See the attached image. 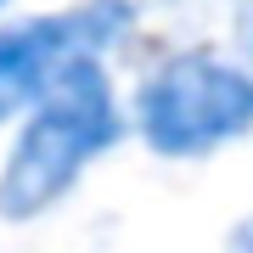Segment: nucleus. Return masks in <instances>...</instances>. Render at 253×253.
<instances>
[{
	"mask_svg": "<svg viewBox=\"0 0 253 253\" xmlns=\"http://www.w3.org/2000/svg\"><path fill=\"white\" fill-rule=\"evenodd\" d=\"M129 141L124 84L113 62L79 56L6 129L0 146V225H45L79 197L101 158Z\"/></svg>",
	"mask_w": 253,
	"mask_h": 253,
	"instance_id": "obj_1",
	"label": "nucleus"
},
{
	"mask_svg": "<svg viewBox=\"0 0 253 253\" xmlns=\"http://www.w3.org/2000/svg\"><path fill=\"white\" fill-rule=\"evenodd\" d=\"M129 141L158 163H208L253 141V62L219 40H180L124 84Z\"/></svg>",
	"mask_w": 253,
	"mask_h": 253,
	"instance_id": "obj_2",
	"label": "nucleus"
},
{
	"mask_svg": "<svg viewBox=\"0 0 253 253\" xmlns=\"http://www.w3.org/2000/svg\"><path fill=\"white\" fill-rule=\"evenodd\" d=\"M236 51L253 62V0H242V6H236Z\"/></svg>",
	"mask_w": 253,
	"mask_h": 253,
	"instance_id": "obj_5",
	"label": "nucleus"
},
{
	"mask_svg": "<svg viewBox=\"0 0 253 253\" xmlns=\"http://www.w3.org/2000/svg\"><path fill=\"white\" fill-rule=\"evenodd\" d=\"M141 34H146L141 0H73L56 11L6 17L0 23V135L62 79L68 62L79 56L118 62L124 51L141 45Z\"/></svg>",
	"mask_w": 253,
	"mask_h": 253,
	"instance_id": "obj_3",
	"label": "nucleus"
},
{
	"mask_svg": "<svg viewBox=\"0 0 253 253\" xmlns=\"http://www.w3.org/2000/svg\"><path fill=\"white\" fill-rule=\"evenodd\" d=\"M17 6H23V0H0V23H6V17H11Z\"/></svg>",
	"mask_w": 253,
	"mask_h": 253,
	"instance_id": "obj_6",
	"label": "nucleus"
},
{
	"mask_svg": "<svg viewBox=\"0 0 253 253\" xmlns=\"http://www.w3.org/2000/svg\"><path fill=\"white\" fill-rule=\"evenodd\" d=\"M219 253H253V214L231 219V231L219 236Z\"/></svg>",
	"mask_w": 253,
	"mask_h": 253,
	"instance_id": "obj_4",
	"label": "nucleus"
}]
</instances>
